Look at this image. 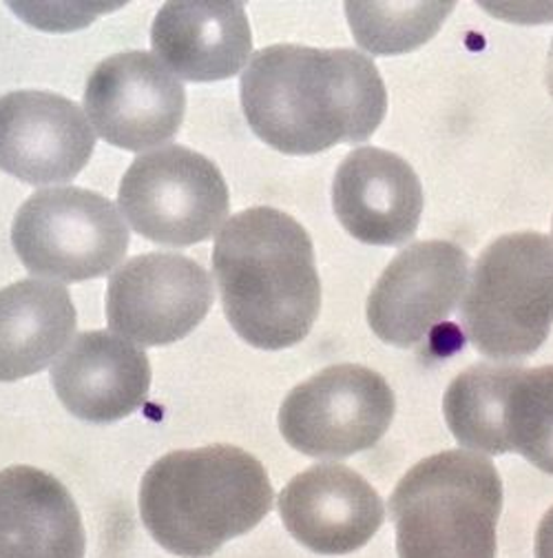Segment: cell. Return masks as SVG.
Returning a JSON list of instances; mask_svg holds the SVG:
<instances>
[{
    "mask_svg": "<svg viewBox=\"0 0 553 558\" xmlns=\"http://www.w3.org/2000/svg\"><path fill=\"white\" fill-rule=\"evenodd\" d=\"M501 510L503 481L488 457L432 454L390 497L398 558H494Z\"/></svg>",
    "mask_w": 553,
    "mask_h": 558,
    "instance_id": "cell-4",
    "label": "cell"
},
{
    "mask_svg": "<svg viewBox=\"0 0 553 558\" xmlns=\"http://www.w3.org/2000/svg\"><path fill=\"white\" fill-rule=\"evenodd\" d=\"M96 133L83 109L51 92L0 98V169L27 182L74 180L91 160Z\"/></svg>",
    "mask_w": 553,
    "mask_h": 558,
    "instance_id": "cell-12",
    "label": "cell"
},
{
    "mask_svg": "<svg viewBox=\"0 0 553 558\" xmlns=\"http://www.w3.org/2000/svg\"><path fill=\"white\" fill-rule=\"evenodd\" d=\"M128 238L115 204L81 186L36 191L12 225V244L27 270L66 284L111 272Z\"/></svg>",
    "mask_w": 553,
    "mask_h": 558,
    "instance_id": "cell-6",
    "label": "cell"
},
{
    "mask_svg": "<svg viewBox=\"0 0 553 558\" xmlns=\"http://www.w3.org/2000/svg\"><path fill=\"white\" fill-rule=\"evenodd\" d=\"M460 322L480 355H533L553 326V240L523 231L492 242L471 270Z\"/></svg>",
    "mask_w": 553,
    "mask_h": 558,
    "instance_id": "cell-5",
    "label": "cell"
},
{
    "mask_svg": "<svg viewBox=\"0 0 553 558\" xmlns=\"http://www.w3.org/2000/svg\"><path fill=\"white\" fill-rule=\"evenodd\" d=\"M213 300L201 264L182 253H145L109 277L107 322L128 341L169 345L204 322Z\"/></svg>",
    "mask_w": 553,
    "mask_h": 558,
    "instance_id": "cell-9",
    "label": "cell"
},
{
    "mask_svg": "<svg viewBox=\"0 0 553 558\" xmlns=\"http://www.w3.org/2000/svg\"><path fill=\"white\" fill-rule=\"evenodd\" d=\"M518 366L476 364L460 373L443 399L445 422L454 439L474 452L507 454L503 441V405Z\"/></svg>",
    "mask_w": 553,
    "mask_h": 558,
    "instance_id": "cell-19",
    "label": "cell"
},
{
    "mask_svg": "<svg viewBox=\"0 0 553 558\" xmlns=\"http://www.w3.org/2000/svg\"><path fill=\"white\" fill-rule=\"evenodd\" d=\"M469 277V257L454 242H417L394 257L368 298L372 332L398 348L423 341L458 306Z\"/></svg>",
    "mask_w": 553,
    "mask_h": 558,
    "instance_id": "cell-11",
    "label": "cell"
},
{
    "mask_svg": "<svg viewBox=\"0 0 553 558\" xmlns=\"http://www.w3.org/2000/svg\"><path fill=\"white\" fill-rule=\"evenodd\" d=\"M51 386L62 405L83 422L113 424L147 401L151 362L128 339L87 330L53 362Z\"/></svg>",
    "mask_w": 553,
    "mask_h": 558,
    "instance_id": "cell-15",
    "label": "cell"
},
{
    "mask_svg": "<svg viewBox=\"0 0 553 558\" xmlns=\"http://www.w3.org/2000/svg\"><path fill=\"white\" fill-rule=\"evenodd\" d=\"M213 270L233 330L261 351L308 337L321 282L308 231L288 214L255 206L233 216L213 248Z\"/></svg>",
    "mask_w": 553,
    "mask_h": 558,
    "instance_id": "cell-2",
    "label": "cell"
},
{
    "mask_svg": "<svg viewBox=\"0 0 553 558\" xmlns=\"http://www.w3.org/2000/svg\"><path fill=\"white\" fill-rule=\"evenodd\" d=\"M276 510L297 543L323 556L361 549L385 521L374 487L339 463H319L297 474L276 499Z\"/></svg>",
    "mask_w": 553,
    "mask_h": 558,
    "instance_id": "cell-13",
    "label": "cell"
},
{
    "mask_svg": "<svg viewBox=\"0 0 553 558\" xmlns=\"http://www.w3.org/2000/svg\"><path fill=\"white\" fill-rule=\"evenodd\" d=\"M536 558H553V508L542 517L538 525Z\"/></svg>",
    "mask_w": 553,
    "mask_h": 558,
    "instance_id": "cell-22",
    "label": "cell"
},
{
    "mask_svg": "<svg viewBox=\"0 0 553 558\" xmlns=\"http://www.w3.org/2000/svg\"><path fill=\"white\" fill-rule=\"evenodd\" d=\"M87 538L74 497L32 465L0 472V558H85Z\"/></svg>",
    "mask_w": 553,
    "mask_h": 558,
    "instance_id": "cell-17",
    "label": "cell"
},
{
    "mask_svg": "<svg viewBox=\"0 0 553 558\" xmlns=\"http://www.w3.org/2000/svg\"><path fill=\"white\" fill-rule=\"evenodd\" d=\"M454 3H345L357 43L374 53H403L428 43Z\"/></svg>",
    "mask_w": 553,
    "mask_h": 558,
    "instance_id": "cell-21",
    "label": "cell"
},
{
    "mask_svg": "<svg viewBox=\"0 0 553 558\" xmlns=\"http://www.w3.org/2000/svg\"><path fill=\"white\" fill-rule=\"evenodd\" d=\"M341 227L370 246H398L419 229L423 186L401 156L359 147L345 156L332 182Z\"/></svg>",
    "mask_w": 553,
    "mask_h": 558,
    "instance_id": "cell-14",
    "label": "cell"
},
{
    "mask_svg": "<svg viewBox=\"0 0 553 558\" xmlns=\"http://www.w3.org/2000/svg\"><path fill=\"white\" fill-rule=\"evenodd\" d=\"M78 315L60 284L21 279L0 289V381L45 371L72 341Z\"/></svg>",
    "mask_w": 553,
    "mask_h": 558,
    "instance_id": "cell-18",
    "label": "cell"
},
{
    "mask_svg": "<svg viewBox=\"0 0 553 558\" xmlns=\"http://www.w3.org/2000/svg\"><path fill=\"white\" fill-rule=\"evenodd\" d=\"M266 468L250 452L218 444L158 459L140 485L149 534L182 558H206L250 532L272 508Z\"/></svg>",
    "mask_w": 553,
    "mask_h": 558,
    "instance_id": "cell-3",
    "label": "cell"
},
{
    "mask_svg": "<svg viewBox=\"0 0 553 558\" xmlns=\"http://www.w3.org/2000/svg\"><path fill=\"white\" fill-rule=\"evenodd\" d=\"M394 412V392L379 373L359 364H336L295 386L276 422L297 452L345 459L374 448Z\"/></svg>",
    "mask_w": 553,
    "mask_h": 558,
    "instance_id": "cell-8",
    "label": "cell"
},
{
    "mask_svg": "<svg viewBox=\"0 0 553 558\" xmlns=\"http://www.w3.org/2000/svg\"><path fill=\"white\" fill-rule=\"evenodd\" d=\"M118 202L135 233L164 246L211 240L231 208L218 165L182 145L135 158L122 175Z\"/></svg>",
    "mask_w": 553,
    "mask_h": 558,
    "instance_id": "cell-7",
    "label": "cell"
},
{
    "mask_svg": "<svg viewBox=\"0 0 553 558\" xmlns=\"http://www.w3.org/2000/svg\"><path fill=\"white\" fill-rule=\"evenodd\" d=\"M151 45L184 81L213 83L233 78L246 64L253 32L242 3H167L153 21Z\"/></svg>",
    "mask_w": 553,
    "mask_h": 558,
    "instance_id": "cell-16",
    "label": "cell"
},
{
    "mask_svg": "<svg viewBox=\"0 0 553 558\" xmlns=\"http://www.w3.org/2000/svg\"><path fill=\"white\" fill-rule=\"evenodd\" d=\"M239 94L250 129L288 156L366 143L388 111L377 64L355 49L263 47L250 58Z\"/></svg>",
    "mask_w": 553,
    "mask_h": 558,
    "instance_id": "cell-1",
    "label": "cell"
},
{
    "mask_svg": "<svg viewBox=\"0 0 553 558\" xmlns=\"http://www.w3.org/2000/svg\"><path fill=\"white\" fill-rule=\"evenodd\" d=\"M505 452L553 474V366L516 368L503 405Z\"/></svg>",
    "mask_w": 553,
    "mask_h": 558,
    "instance_id": "cell-20",
    "label": "cell"
},
{
    "mask_svg": "<svg viewBox=\"0 0 553 558\" xmlns=\"http://www.w3.org/2000/svg\"><path fill=\"white\" fill-rule=\"evenodd\" d=\"M544 78H546V87H549V94H551V98H553V40H551V47H549V56H546Z\"/></svg>",
    "mask_w": 553,
    "mask_h": 558,
    "instance_id": "cell-23",
    "label": "cell"
},
{
    "mask_svg": "<svg viewBox=\"0 0 553 558\" xmlns=\"http://www.w3.org/2000/svg\"><path fill=\"white\" fill-rule=\"evenodd\" d=\"M85 111L105 143L147 151L175 137L186 113L184 85L149 51L105 58L87 81Z\"/></svg>",
    "mask_w": 553,
    "mask_h": 558,
    "instance_id": "cell-10",
    "label": "cell"
}]
</instances>
